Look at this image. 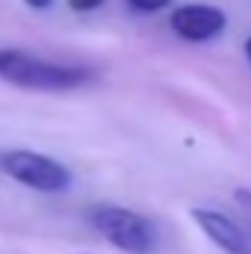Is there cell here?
<instances>
[{
  "instance_id": "cell-10",
  "label": "cell",
  "mask_w": 251,
  "mask_h": 254,
  "mask_svg": "<svg viewBox=\"0 0 251 254\" xmlns=\"http://www.w3.org/2000/svg\"><path fill=\"white\" fill-rule=\"evenodd\" d=\"M246 57H249V63H251V36L246 39Z\"/></svg>"
},
{
  "instance_id": "cell-3",
  "label": "cell",
  "mask_w": 251,
  "mask_h": 254,
  "mask_svg": "<svg viewBox=\"0 0 251 254\" xmlns=\"http://www.w3.org/2000/svg\"><path fill=\"white\" fill-rule=\"evenodd\" d=\"M0 169L12 181H18L21 187L36 190V192H65L71 187L68 166L60 163L57 157L39 154V151H27V148L6 151L0 157Z\"/></svg>"
},
{
  "instance_id": "cell-6",
  "label": "cell",
  "mask_w": 251,
  "mask_h": 254,
  "mask_svg": "<svg viewBox=\"0 0 251 254\" xmlns=\"http://www.w3.org/2000/svg\"><path fill=\"white\" fill-rule=\"evenodd\" d=\"M130 3V9H136V12H160V9H166L172 0H127Z\"/></svg>"
},
{
  "instance_id": "cell-1",
  "label": "cell",
  "mask_w": 251,
  "mask_h": 254,
  "mask_svg": "<svg viewBox=\"0 0 251 254\" xmlns=\"http://www.w3.org/2000/svg\"><path fill=\"white\" fill-rule=\"evenodd\" d=\"M0 77L30 92H68V89L83 86L89 80V71L77 65L51 63L27 51L0 48Z\"/></svg>"
},
{
  "instance_id": "cell-4",
  "label": "cell",
  "mask_w": 251,
  "mask_h": 254,
  "mask_svg": "<svg viewBox=\"0 0 251 254\" xmlns=\"http://www.w3.org/2000/svg\"><path fill=\"white\" fill-rule=\"evenodd\" d=\"M169 24L184 42H210L228 27V15L210 3H187L172 12Z\"/></svg>"
},
{
  "instance_id": "cell-9",
  "label": "cell",
  "mask_w": 251,
  "mask_h": 254,
  "mask_svg": "<svg viewBox=\"0 0 251 254\" xmlns=\"http://www.w3.org/2000/svg\"><path fill=\"white\" fill-rule=\"evenodd\" d=\"M24 3H27L30 9H48V6H51L54 0H24Z\"/></svg>"
},
{
  "instance_id": "cell-2",
  "label": "cell",
  "mask_w": 251,
  "mask_h": 254,
  "mask_svg": "<svg viewBox=\"0 0 251 254\" xmlns=\"http://www.w3.org/2000/svg\"><path fill=\"white\" fill-rule=\"evenodd\" d=\"M89 225L119 252L151 254L157 252V228L136 210L119 204H98L89 210Z\"/></svg>"
},
{
  "instance_id": "cell-8",
  "label": "cell",
  "mask_w": 251,
  "mask_h": 254,
  "mask_svg": "<svg viewBox=\"0 0 251 254\" xmlns=\"http://www.w3.org/2000/svg\"><path fill=\"white\" fill-rule=\"evenodd\" d=\"M234 198H237V201H240V204L251 213V190H237V192H234Z\"/></svg>"
},
{
  "instance_id": "cell-7",
  "label": "cell",
  "mask_w": 251,
  "mask_h": 254,
  "mask_svg": "<svg viewBox=\"0 0 251 254\" xmlns=\"http://www.w3.org/2000/svg\"><path fill=\"white\" fill-rule=\"evenodd\" d=\"M104 0H68V6L74 9V12H92V9H98Z\"/></svg>"
},
{
  "instance_id": "cell-5",
  "label": "cell",
  "mask_w": 251,
  "mask_h": 254,
  "mask_svg": "<svg viewBox=\"0 0 251 254\" xmlns=\"http://www.w3.org/2000/svg\"><path fill=\"white\" fill-rule=\"evenodd\" d=\"M195 225L204 231L207 240H213L222 252L228 254H251V228H243L240 222H234L231 216L219 213V210H207V207H195L192 210Z\"/></svg>"
}]
</instances>
